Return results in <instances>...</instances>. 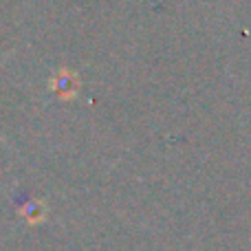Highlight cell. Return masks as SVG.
I'll list each match as a JSON object with an SVG mask.
<instances>
[{
    "instance_id": "cell-1",
    "label": "cell",
    "mask_w": 251,
    "mask_h": 251,
    "mask_svg": "<svg viewBox=\"0 0 251 251\" xmlns=\"http://www.w3.org/2000/svg\"><path fill=\"white\" fill-rule=\"evenodd\" d=\"M53 91L62 97V100H73L79 93V77L71 71L62 69L60 73L53 77Z\"/></svg>"
},
{
    "instance_id": "cell-2",
    "label": "cell",
    "mask_w": 251,
    "mask_h": 251,
    "mask_svg": "<svg viewBox=\"0 0 251 251\" xmlns=\"http://www.w3.org/2000/svg\"><path fill=\"white\" fill-rule=\"evenodd\" d=\"M44 212H47V209H44L42 203H29L25 209H22V214L26 216L29 223H40L44 218Z\"/></svg>"
}]
</instances>
